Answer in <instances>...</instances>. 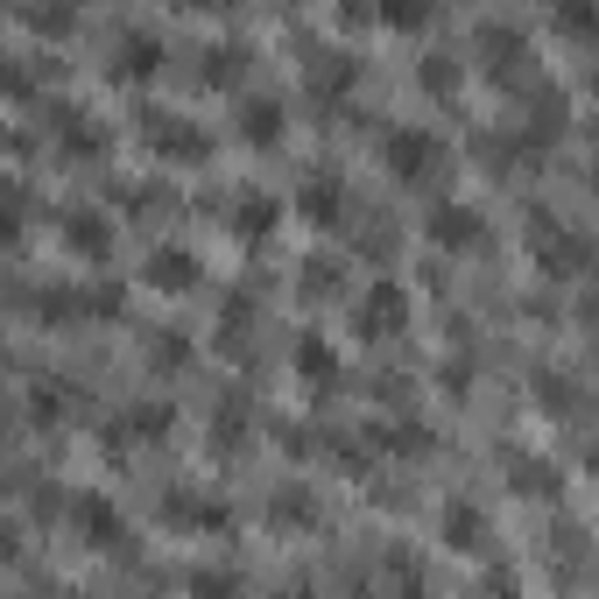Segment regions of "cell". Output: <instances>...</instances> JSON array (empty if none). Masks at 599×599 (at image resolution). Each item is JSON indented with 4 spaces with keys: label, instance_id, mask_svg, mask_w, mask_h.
I'll return each mask as SVG.
<instances>
[{
    "label": "cell",
    "instance_id": "obj_1",
    "mask_svg": "<svg viewBox=\"0 0 599 599\" xmlns=\"http://www.w3.org/2000/svg\"><path fill=\"white\" fill-rule=\"evenodd\" d=\"M438 156H444V148H438V134H430V127H395V134H388V170L409 176V184L424 170H438Z\"/></svg>",
    "mask_w": 599,
    "mask_h": 599
},
{
    "label": "cell",
    "instance_id": "obj_2",
    "mask_svg": "<svg viewBox=\"0 0 599 599\" xmlns=\"http://www.w3.org/2000/svg\"><path fill=\"white\" fill-rule=\"evenodd\" d=\"M359 325H367V332H374V325H402V296L395 290H374L367 304H359Z\"/></svg>",
    "mask_w": 599,
    "mask_h": 599
},
{
    "label": "cell",
    "instance_id": "obj_3",
    "mask_svg": "<svg viewBox=\"0 0 599 599\" xmlns=\"http://www.w3.org/2000/svg\"><path fill=\"white\" fill-rule=\"evenodd\" d=\"M240 127H247V134H261V142H276V134H282V107H276V99H254Z\"/></svg>",
    "mask_w": 599,
    "mask_h": 599
},
{
    "label": "cell",
    "instance_id": "obj_4",
    "mask_svg": "<svg viewBox=\"0 0 599 599\" xmlns=\"http://www.w3.org/2000/svg\"><path fill=\"white\" fill-rule=\"evenodd\" d=\"M142 64H156V36H142V28H134V36L120 42V71H142Z\"/></svg>",
    "mask_w": 599,
    "mask_h": 599
},
{
    "label": "cell",
    "instance_id": "obj_5",
    "mask_svg": "<svg viewBox=\"0 0 599 599\" xmlns=\"http://www.w3.org/2000/svg\"><path fill=\"white\" fill-rule=\"evenodd\" d=\"M438 240H473V212L466 205H444L438 212Z\"/></svg>",
    "mask_w": 599,
    "mask_h": 599
},
{
    "label": "cell",
    "instance_id": "obj_6",
    "mask_svg": "<svg viewBox=\"0 0 599 599\" xmlns=\"http://www.w3.org/2000/svg\"><path fill=\"white\" fill-rule=\"evenodd\" d=\"M71 247H107V227H99V219H85V212H71Z\"/></svg>",
    "mask_w": 599,
    "mask_h": 599
},
{
    "label": "cell",
    "instance_id": "obj_7",
    "mask_svg": "<svg viewBox=\"0 0 599 599\" xmlns=\"http://www.w3.org/2000/svg\"><path fill=\"white\" fill-rule=\"evenodd\" d=\"M240 219H247L240 233H268V219H276V205H268V198H247V205H240Z\"/></svg>",
    "mask_w": 599,
    "mask_h": 599
}]
</instances>
